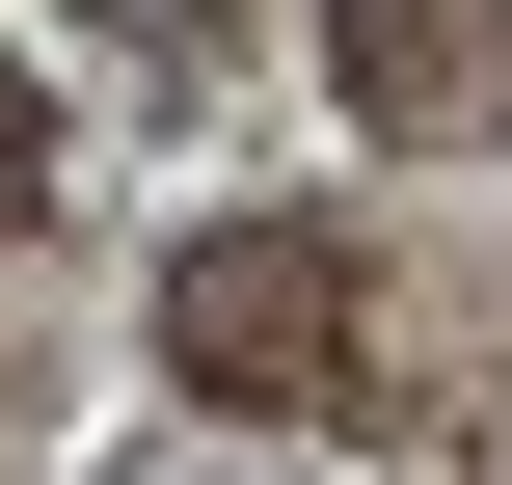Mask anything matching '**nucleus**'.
<instances>
[{
	"mask_svg": "<svg viewBox=\"0 0 512 485\" xmlns=\"http://www.w3.org/2000/svg\"><path fill=\"white\" fill-rule=\"evenodd\" d=\"M162 351H189V405H351V243L324 216H216L162 270Z\"/></svg>",
	"mask_w": 512,
	"mask_h": 485,
	"instance_id": "f257e3e1",
	"label": "nucleus"
},
{
	"mask_svg": "<svg viewBox=\"0 0 512 485\" xmlns=\"http://www.w3.org/2000/svg\"><path fill=\"white\" fill-rule=\"evenodd\" d=\"M324 54H351L378 135H486V108H512V0H351Z\"/></svg>",
	"mask_w": 512,
	"mask_h": 485,
	"instance_id": "f03ea898",
	"label": "nucleus"
},
{
	"mask_svg": "<svg viewBox=\"0 0 512 485\" xmlns=\"http://www.w3.org/2000/svg\"><path fill=\"white\" fill-rule=\"evenodd\" d=\"M27 216H54V81L0 54V243H27Z\"/></svg>",
	"mask_w": 512,
	"mask_h": 485,
	"instance_id": "7ed1b4c3",
	"label": "nucleus"
},
{
	"mask_svg": "<svg viewBox=\"0 0 512 485\" xmlns=\"http://www.w3.org/2000/svg\"><path fill=\"white\" fill-rule=\"evenodd\" d=\"M81 27H135V54H216V27H243V0H81Z\"/></svg>",
	"mask_w": 512,
	"mask_h": 485,
	"instance_id": "20e7f679",
	"label": "nucleus"
}]
</instances>
